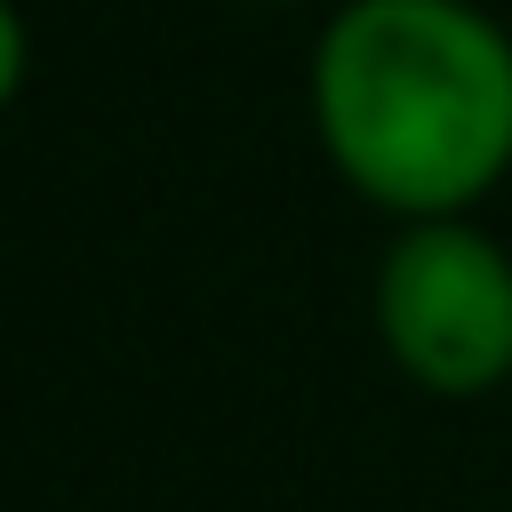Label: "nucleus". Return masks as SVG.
Returning a JSON list of instances; mask_svg holds the SVG:
<instances>
[{"instance_id": "obj_4", "label": "nucleus", "mask_w": 512, "mask_h": 512, "mask_svg": "<svg viewBox=\"0 0 512 512\" xmlns=\"http://www.w3.org/2000/svg\"><path fill=\"white\" fill-rule=\"evenodd\" d=\"M272 8H296V0H272Z\"/></svg>"}, {"instance_id": "obj_3", "label": "nucleus", "mask_w": 512, "mask_h": 512, "mask_svg": "<svg viewBox=\"0 0 512 512\" xmlns=\"http://www.w3.org/2000/svg\"><path fill=\"white\" fill-rule=\"evenodd\" d=\"M24 72H32V32H24V16H16V0H0V112L16 104V88H24Z\"/></svg>"}, {"instance_id": "obj_1", "label": "nucleus", "mask_w": 512, "mask_h": 512, "mask_svg": "<svg viewBox=\"0 0 512 512\" xmlns=\"http://www.w3.org/2000/svg\"><path fill=\"white\" fill-rule=\"evenodd\" d=\"M328 168L384 216H472L512 176V32L480 0H344L312 48Z\"/></svg>"}, {"instance_id": "obj_2", "label": "nucleus", "mask_w": 512, "mask_h": 512, "mask_svg": "<svg viewBox=\"0 0 512 512\" xmlns=\"http://www.w3.org/2000/svg\"><path fill=\"white\" fill-rule=\"evenodd\" d=\"M376 336L432 400L512 384V248L472 216H416L376 264Z\"/></svg>"}]
</instances>
